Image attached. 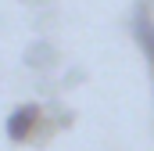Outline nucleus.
Instances as JSON below:
<instances>
[{
  "label": "nucleus",
  "mask_w": 154,
  "mask_h": 151,
  "mask_svg": "<svg viewBox=\"0 0 154 151\" xmlns=\"http://www.w3.org/2000/svg\"><path fill=\"white\" fill-rule=\"evenodd\" d=\"M133 36H136V47L143 50V58L154 65V22L147 18V7L133 18Z\"/></svg>",
  "instance_id": "f03ea898"
},
{
  "label": "nucleus",
  "mask_w": 154,
  "mask_h": 151,
  "mask_svg": "<svg viewBox=\"0 0 154 151\" xmlns=\"http://www.w3.org/2000/svg\"><path fill=\"white\" fill-rule=\"evenodd\" d=\"M54 61V50L47 47V43H32L29 50H25V65H32V69H43V65H50Z\"/></svg>",
  "instance_id": "7ed1b4c3"
},
{
  "label": "nucleus",
  "mask_w": 154,
  "mask_h": 151,
  "mask_svg": "<svg viewBox=\"0 0 154 151\" xmlns=\"http://www.w3.org/2000/svg\"><path fill=\"white\" fill-rule=\"evenodd\" d=\"M39 115H43V108H39L36 101H25V104L11 108L7 122H4V133H7V140H11V144H25V140L36 133Z\"/></svg>",
  "instance_id": "f257e3e1"
}]
</instances>
